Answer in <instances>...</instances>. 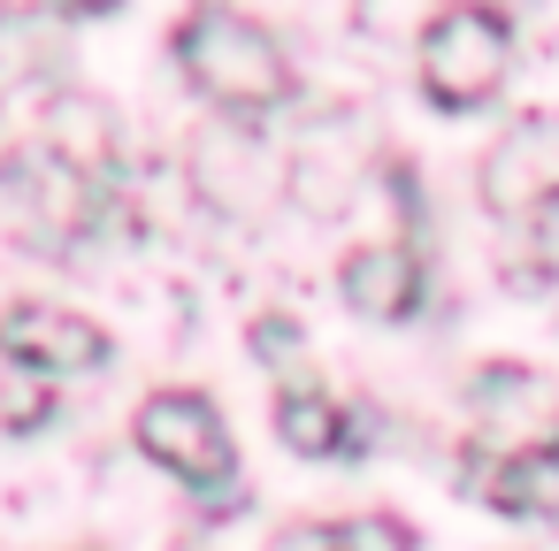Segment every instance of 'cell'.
<instances>
[{"label":"cell","mask_w":559,"mask_h":551,"mask_svg":"<svg viewBox=\"0 0 559 551\" xmlns=\"http://www.w3.org/2000/svg\"><path fill=\"white\" fill-rule=\"evenodd\" d=\"M177 62H185V77H192L215 108H230L238 123L261 116V108H276V100H292V62H284V47H276L253 16H238V9H192V16L177 24Z\"/></svg>","instance_id":"obj_1"},{"label":"cell","mask_w":559,"mask_h":551,"mask_svg":"<svg viewBox=\"0 0 559 551\" xmlns=\"http://www.w3.org/2000/svg\"><path fill=\"white\" fill-rule=\"evenodd\" d=\"M506 77V16L498 9H444L429 32H421V85L437 108H483Z\"/></svg>","instance_id":"obj_2"},{"label":"cell","mask_w":559,"mask_h":551,"mask_svg":"<svg viewBox=\"0 0 559 551\" xmlns=\"http://www.w3.org/2000/svg\"><path fill=\"white\" fill-rule=\"evenodd\" d=\"M139 452L162 459L169 475H185L192 490H215V482H230V467H238L230 429H223V414H215L200 391H154V398L139 406Z\"/></svg>","instance_id":"obj_3"},{"label":"cell","mask_w":559,"mask_h":551,"mask_svg":"<svg viewBox=\"0 0 559 551\" xmlns=\"http://www.w3.org/2000/svg\"><path fill=\"white\" fill-rule=\"evenodd\" d=\"M0 184H9V200L24 207V223H32L47 245H70V238H85V230L100 223V184H93L78 161H62L55 146L9 154V161H0Z\"/></svg>","instance_id":"obj_4"},{"label":"cell","mask_w":559,"mask_h":551,"mask_svg":"<svg viewBox=\"0 0 559 551\" xmlns=\"http://www.w3.org/2000/svg\"><path fill=\"white\" fill-rule=\"evenodd\" d=\"M467 406L475 421L498 436V459H528V452H559V391L521 368V360H490L475 383H467Z\"/></svg>","instance_id":"obj_5"},{"label":"cell","mask_w":559,"mask_h":551,"mask_svg":"<svg viewBox=\"0 0 559 551\" xmlns=\"http://www.w3.org/2000/svg\"><path fill=\"white\" fill-rule=\"evenodd\" d=\"M185 169H192V192L215 215H253L269 200V184H276V161H269L261 123H207V131H192Z\"/></svg>","instance_id":"obj_6"},{"label":"cell","mask_w":559,"mask_h":551,"mask_svg":"<svg viewBox=\"0 0 559 551\" xmlns=\"http://www.w3.org/2000/svg\"><path fill=\"white\" fill-rule=\"evenodd\" d=\"M551 200H559V116L536 108L483 154V207L521 223V215H536Z\"/></svg>","instance_id":"obj_7"},{"label":"cell","mask_w":559,"mask_h":551,"mask_svg":"<svg viewBox=\"0 0 559 551\" xmlns=\"http://www.w3.org/2000/svg\"><path fill=\"white\" fill-rule=\"evenodd\" d=\"M0 352H9L16 368H32V375H85V368L108 360V337H100V322H85L70 307L16 299L9 314H0Z\"/></svg>","instance_id":"obj_8"},{"label":"cell","mask_w":559,"mask_h":551,"mask_svg":"<svg viewBox=\"0 0 559 551\" xmlns=\"http://www.w3.org/2000/svg\"><path fill=\"white\" fill-rule=\"evenodd\" d=\"M337 284H345V307H360L376 322H399V314L421 307V253L414 245H360V253H345Z\"/></svg>","instance_id":"obj_9"},{"label":"cell","mask_w":559,"mask_h":551,"mask_svg":"<svg viewBox=\"0 0 559 551\" xmlns=\"http://www.w3.org/2000/svg\"><path fill=\"white\" fill-rule=\"evenodd\" d=\"M70 55V16L55 9H0V70L9 77H55Z\"/></svg>","instance_id":"obj_10"},{"label":"cell","mask_w":559,"mask_h":551,"mask_svg":"<svg viewBox=\"0 0 559 551\" xmlns=\"http://www.w3.org/2000/svg\"><path fill=\"white\" fill-rule=\"evenodd\" d=\"M483 498L506 505V513H559V452H528V459L483 467Z\"/></svg>","instance_id":"obj_11"},{"label":"cell","mask_w":559,"mask_h":551,"mask_svg":"<svg viewBox=\"0 0 559 551\" xmlns=\"http://www.w3.org/2000/svg\"><path fill=\"white\" fill-rule=\"evenodd\" d=\"M276 429H284V444L292 452H307V459H330V452H353V436H345V421H337V406L322 398V391H284L276 398Z\"/></svg>","instance_id":"obj_12"},{"label":"cell","mask_w":559,"mask_h":551,"mask_svg":"<svg viewBox=\"0 0 559 551\" xmlns=\"http://www.w3.org/2000/svg\"><path fill=\"white\" fill-rule=\"evenodd\" d=\"M47 146H55L62 161H78V169L93 177V169H100V161L116 154V131H108V116H100L93 100H70V108L55 116V139H47Z\"/></svg>","instance_id":"obj_13"},{"label":"cell","mask_w":559,"mask_h":551,"mask_svg":"<svg viewBox=\"0 0 559 551\" xmlns=\"http://www.w3.org/2000/svg\"><path fill=\"white\" fill-rule=\"evenodd\" d=\"M330 551H414V536L391 513H353V520H330Z\"/></svg>","instance_id":"obj_14"},{"label":"cell","mask_w":559,"mask_h":551,"mask_svg":"<svg viewBox=\"0 0 559 551\" xmlns=\"http://www.w3.org/2000/svg\"><path fill=\"white\" fill-rule=\"evenodd\" d=\"M269 551H330V528H314V520H292Z\"/></svg>","instance_id":"obj_15"}]
</instances>
